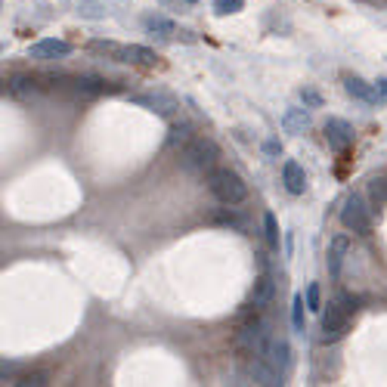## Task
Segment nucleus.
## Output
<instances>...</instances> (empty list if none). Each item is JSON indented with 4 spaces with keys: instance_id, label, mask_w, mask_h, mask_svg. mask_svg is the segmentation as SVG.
<instances>
[{
    "instance_id": "1",
    "label": "nucleus",
    "mask_w": 387,
    "mask_h": 387,
    "mask_svg": "<svg viewBox=\"0 0 387 387\" xmlns=\"http://www.w3.org/2000/svg\"><path fill=\"white\" fill-rule=\"evenodd\" d=\"M208 186H211V192H214V199L223 202V205H242L248 199V186H245V180L236 174V170H229V168H217V170H211L208 174Z\"/></svg>"
},
{
    "instance_id": "2",
    "label": "nucleus",
    "mask_w": 387,
    "mask_h": 387,
    "mask_svg": "<svg viewBox=\"0 0 387 387\" xmlns=\"http://www.w3.org/2000/svg\"><path fill=\"white\" fill-rule=\"evenodd\" d=\"M217 158H220L217 143L205 140V136H195V140L183 149L186 168L189 170H199V174H211V170H217Z\"/></svg>"
},
{
    "instance_id": "3",
    "label": "nucleus",
    "mask_w": 387,
    "mask_h": 387,
    "mask_svg": "<svg viewBox=\"0 0 387 387\" xmlns=\"http://www.w3.org/2000/svg\"><path fill=\"white\" fill-rule=\"evenodd\" d=\"M93 50H99V53H109L111 59H118V62H131V65H155L158 62V56L152 53L149 47H140V44H111V40H93Z\"/></svg>"
},
{
    "instance_id": "4",
    "label": "nucleus",
    "mask_w": 387,
    "mask_h": 387,
    "mask_svg": "<svg viewBox=\"0 0 387 387\" xmlns=\"http://www.w3.org/2000/svg\"><path fill=\"white\" fill-rule=\"evenodd\" d=\"M341 223H344L347 229L359 232V236H369V232H372V217H369V211H366V205H363V199H359V195H350V199L344 202Z\"/></svg>"
},
{
    "instance_id": "5",
    "label": "nucleus",
    "mask_w": 387,
    "mask_h": 387,
    "mask_svg": "<svg viewBox=\"0 0 387 387\" xmlns=\"http://www.w3.org/2000/svg\"><path fill=\"white\" fill-rule=\"evenodd\" d=\"M347 325H350V313L338 304V300H334V304H329V310H325V316H322V341L344 338Z\"/></svg>"
},
{
    "instance_id": "6",
    "label": "nucleus",
    "mask_w": 387,
    "mask_h": 387,
    "mask_svg": "<svg viewBox=\"0 0 387 387\" xmlns=\"http://www.w3.org/2000/svg\"><path fill=\"white\" fill-rule=\"evenodd\" d=\"M325 140H329L332 149L344 152L350 143H354V127L347 121H341V118H329V121H325Z\"/></svg>"
},
{
    "instance_id": "7",
    "label": "nucleus",
    "mask_w": 387,
    "mask_h": 387,
    "mask_svg": "<svg viewBox=\"0 0 387 387\" xmlns=\"http://www.w3.org/2000/svg\"><path fill=\"white\" fill-rule=\"evenodd\" d=\"M136 106H146L152 111H158V115H174V111L180 109V102L174 97H168V93H136V97H131Z\"/></svg>"
},
{
    "instance_id": "8",
    "label": "nucleus",
    "mask_w": 387,
    "mask_h": 387,
    "mask_svg": "<svg viewBox=\"0 0 387 387\" xmlns=\"http://www.w3.org/2000/svg\"><path fill=\"white\" fill-rule=\"evenodd\" d=\"M28 53H31V59H62L72 53V47L59 38H44V40H38V44H31Z\"/></svg>"
},
{
    "instance_id": "9",
    "label": "nucleus",
    "mask_w": 387,
    "mask_h": 387,
    "mask_svg": "<svg viewBox=\"0 0 387 387\" xmlns=\"http://www.w3.org/2000/svg\"><path fill=\"white\" fill-rule=\"evenodd\" d=\"M263 359H266V363H270L273 369L285 372L288 363H291V347H288V341L270 338V344H266V350H263Z\"/></svg>"
},
{
    "instance_id": "10",
    "label": "nucleus",
    "mask_w": 387,
    "mask_h": 387,
    "mask_svg": "<svg viewBox=\"0 0 387 387\" xmlns=\"http://www.w3.org/2000/svg\"><path fill=\"white\" fill-rule=\"evenodd\" d=\"M248 375H251L257 384H270V387L273 384H282L279 381L282 372H279V369H273L263 356H251V363H248Z\"/></svg>"
},
{
    "instance_id": "11",
    "label": "nucleus",
    "mask_w": 387,
    "mask_h": 387,
    "mask_svg": "<svg viewBox=\"0 0 387 387\" xmlns=\"http://www.w3.org/2000/svg\"><path fill=\"white\" fill-rule=\"evenodd\" d=\"M282 180H285V189L291 195H304L307 174H304V168H300L298 161H285V165H282Z\"/></svg>"
},
{
    "instance_id": "12",
    "label": "nucleus",
    "mask_w": 387,
    "mask_h": 387,
    "mask_svg": "<svg viewBox=\"0 0 387 387\" xmlns=\"http://www.w3.org/2000/svg\"><path fill=\"white\" fill-rule=\"evenodd\" d=\"M347 248H350V239L347 236H334L332 242H329V273H332V279L341 276V263H344Z\"/></svg>"
},
{
    "instance_id": "13",
    "label": "nucleus",
    "mask_w": 387,
    "mask_h": 387,
    "mask_svg": "<svg viewBox=\"0 0 387 387\" xmlns=\"http://www.w3.org/2000/svg\"><path fill=\"white\" fill-rule=\"evenodd\" d=\"M72 87L77 93H87V97H99V93L111 90L109 81H102V77H97V75H77V77H72Z\"/></svg>"
},
{
    "instance_id": "14",
    "label": "nucleus",
    "mask_w": 387,
    "mask_h": 387,
    "mask_svg": "<svg viewBox=\"0 0 387 387\" xmlns=\"http://www.w3.org/2000/svg\"><path fill=\"white\" fill-rule=\"evenodd\" d=\"M344 87H347V93H350L354 99H363V102H375V99H378V93H375L372 87H369L363 77L347 75V77H344Z\"/></svg>"
},
{
    "instance_id": "15",
    "label": "nucleus",
    "mask_w": 387,
    "mask_h": 387,
    "mask_svg": "<svg viewBox=\"0 0 387 387\" xmlns=\"http://www.w3.org/2000/svg\"><path fill=\"white\" fill-rule=\"evenodd\" d=\"M273 295H276V282H273L270 276H261L254 282V307L261 310V307H270V300Z\"/></svg>"
},
{
    "instance_id": "16",
    "label": "nucleus",
    "mask_w": 387,
    "mask_h": 387,
    "mask_svg": "<svg viewBox=\"0 0 387 387\" xmlns=\"http://www.w3.org/2000/svg\"><path fill=\"white\" fill-rule=\"evenodd\" d=\"M282 124H285L288 133H304L307 127H310V115H307L304 109H288L285 118H282Z\"/></svg>"
},
{
    "instance_id": "17",
    "label": "nucleus",
    "mask_w": 387,
    "mask_h": 387,
    "mask_svg": "<svg viewBox=\"0 0 387 387\" xmlns=\"http://www.w3.org/2000/svg\"><path fill=\"white\" fill-rule=\"evenodd\" d=\"M192 140H195L192 127H189V124H174V127H170V133H168V149H177V146H183V149H186Z\"/></svg>"
},
{
    "instance_id": "18",
    "label": "nucleus",
    "mask_w": 387,
    "mask_h": 387,
    "mask_svg": "<svg viewBox=\"0 0 387 387\" xmlns=\"http://www.w3.org/2000/svg\"><path fill=\"white\" fill-rule=\"evenodd\" d=\"M291 322H295L298 334L307 332V325H304V295H295V300H291Z\"/></svg>"
},
{
    "instance_id": "19",
    "label": "nucleus",
    "mask_w": 387,
    "mask_h": 387,
    "mask_svg": "<svg viewBox=\"0 0 387 387\" xmlns=\"http://www.w3.org/2000/svg\"><path fill=\"white\" fill-rule=\"evenodd\" d=\"M263 229H266V245H270V248H279V223H276V214H263Z\"/></svg>"
},
{
    "instance_id": "20",
    "label": "nucleus",
    "mask_w": 387,
    "mask_h": 387,
    "mask_svg": "<svg viewBox=\"0 0 387 387\" xmlns=\"http://www.w3.org/2000/svg\"><path fill=\"white\" fill-rule=\"evenodd\" d=\"M146 28L152 34H174V22L165 19V16H149V19H146Z\"/></svg>"
},
{
    "instance_id": "21",
    "label": "nucleus",
    "mask_w": 387,
    "mask_h": 387,
    "mask_svg": "<svg viewBox=\"0 0 387 387\" xmlns=\"http://www.w3.org/2000/svg\"><path fill=\"white\" fill-rule=\"evenodd\" d=\"M10 90L16 93V97H25L28 90H34V77H25V75L10 77Z\"/></svg>"
},
{
    "instance_id": "22",
    "label": "nucleus",
    "mask_w": 387,
    "mask_h": 387,
    "mask_svg": "<svg viewBox=\"0 0 387 387\" xmlns=\"http://www.w3.org/2000/svg\"><path fill=\"white\" fill-rule=\"evenodd\" d=\"M369 195L375 205H387V180H372L369 183Z\"/></svg>"
},
{
    "instance_id": "23",
    "label": "nucleus",
    "mask_w": 387,
    "mask_h": 387,
    "mask_svg": "<svg viewBox=\"0 0 387 387\" xmlns=\"http://www.w3.org/2000/svg\"><path fill=\"white\" fill-rule=\"evenodd\" d=\"M307 310H313V313H316V310H322V291H320V285H316V282H310V285H307Z\"/></svg>"
},
{
    "instance_id": "24",
    "label": "nucleus",
    "mask_w": 387,
    "mask_h": 387,
    "mask_svg": "<svg viewBox=\"0 0 387 387\" xmlns=\"http://www.w3.org/2000/svg\"><path fill=\"white\" fill-rule=\"evenodd\" d=\"M47 381H50L47 372H28V375H22L16 384H22V387H44Z\"/></svg>"
},
{
    "instance_id": "25",
    "label": "nucleus",
    "mask_w": 387,
    "mask_h": 387,
    "mask_svg": "<svg viewBox=\"0 0 387 387\" xmlns=\"http://www.w3.org/2000/svg\"><path fill=\"white\" fill-rule=\"evenodd\" d=\"M245 6V0H214V10H217L220 16H227V13H239Z\"/></svg>"
},
{
    "instance_id": "26",
    "label": "nucleus",
    "mask_w": 387,
    "mask_h": 387,
    "mask_svg": "<svg viewBox=\"0 0 387 387\" xmlns=\"http://www.w3.org/2000/svg\"><path fill=\"white\" fill-rule=\"evenodd\" d=\"M165 6H170V10H189V6H195L199 0H161Z\"/></svg>"
},
{
    "instance_id": "27",
    "label": "nucleus",
    "mask_w": 387,
    "mask_h": 387,
    "mask_svg": "<svg viewBox=\"0 0 387 387\" xmlns=\"http://www.w3.org/2000/svg\"><path fill=\"white\" fill-rule=\"evenodd\" d=\"M338 304H341L344 310H347V313H356V310H359V300H356V298H350V295H341V298H338Z\"/></svg>"
},
{
    "instance_id": "28",
    "label": "nucleus",
    "mask_w": 387,
    "mask_h": 387,
    "mask_svg": "<svg viewBox=\"0 0 387 387\" xmlns=\"http://www.w3.org/2000/svg\"><path fill=\"white\" fill-rule=\"evenodd\" d=\"M304 102H310V106H320V93H313V90H304Z\"/></svg>"
},
{
    "instance_id": "29",
    "label": "nucleus",
    "mask_w": 387,
    "mask_h": 387,
    "mask_svg": "<svg viewBox=\"0 0 387 387\" xmlns=\"http://www.w3.org/2000/svg\"><path fill=\"white\" fill-rule=\"evenodd\" d=\"M217 220H220V223H232V227H242V220H239L236 214H220Z\"/></svg>"
},
{
    "instance_id": "30",
    "label": "nucleus",
    "mask_w": 387,
    "mask_h": 387,
    "mask_svg": "<svg viewBox=\"0 0 387 387\" xmlns=\"http://www.w3.org/2000/svg\"><path fill=\"white\" fill-rule=\"evenodd\" d=\"M263 149H266V155H279V152H282V146H279L276 140H270V143L263 146Z\"/></svg>"
},
{
    "instance_id": "31",
    "label": "nucleus",
    "mask_w": 387,
    "mask_h": 387,
    "mask_svg": "<svg viewBox=\"0 0 387 387\" xmlns=\"http://www.w3.org/2000/svg\"><path fill=\"white\" fill-rule=\"evenodd\" d=\"M378 97L387 99V77H384V81H378Z\"/></svg>"
}]
</instances>
